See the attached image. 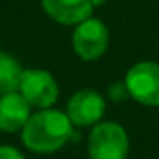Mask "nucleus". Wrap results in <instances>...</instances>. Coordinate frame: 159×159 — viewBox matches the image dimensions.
<instances>
[{"label":"nucleus","mask_w":159,"mask_h":159,"mask_svg":"<svg viewBox=\"0 0 159 159\" xmlns=\"http://www.w3.org/2000/svg\"><path fill=\"white\" fill-rule=\"evenodd\" d=\"M73 129L75 127L66 112L58 109H43L32 112L21 131V140L34 153H54L71 140Z\"/></svg>","instance_id":"obj_1"},{"label":"nucleus","mask_w":159,"mask_h":159,"mask_svg":"<svg viewBox=\"0 0 159 159\" xmlns=\"http://www.w3.org/2000/svg\"><path fill=\"white\" fill-rule=\"evenodd\" d=\"M129 153V137L118 122H99L88 135L90 159H125Z\"/></svg>","instance_id":"obj_2"},{"label":"nucleus","mask_w":159,"mask_h":159,"mask_svg":"<svg viewBox=\"0 0 159 159\" xmlns=\"http://www.w3.org/2000/svg\"><path fill=\"white\" fill-rule=\"evenodd\" d=\"M124 83L131 99L144 107H159V62H137L127 69Z\"/></svg>","instance_id":"obj_3"},{"label":"nucleus","mask_w":159,"mask_h":159,"mask_svg":"<svg viewBox=\"0 0 159 159\" xmlns=\"http://www.w3.org/2000/svg\"><path fill=\"white\" fill-rule=\"evenodd\" d=\"M19 94L32 109L43 111V109H52V105L60 96V88H58V81L51 71L32 67V69H25L23 73Z\"/></svg>","instance_id":"obj_4"},{"label":"nucleus","mask_w":159,"mask_h":159,"mask_svg":"<svg viewBox=\"0 0 159 159\" xmlns=\"http://www.w3.org/2000/svg\"><path fill=\"white\" fill-rule=\"evenodd\" d=\"M71 47L73 52L84 62L99 60L109 49L107 25L98 17H90L84 23L77 25L71 36Z\"/></svg>","instance_id":"obj_5"},{"label":"nucleus","mask_w":159,"mask_h":159,"mask_svg":"<svg viewBox=\"0 0 159 159\" xmlns=\"http://www.w3.org/2000/svg\"><path fill=\"white\" fill-rule=\"evenodd\" d=\"M105 111V98L92 88H83L75 92L66 105V114L73 127H94L96 124L103 122Z\"/></svg>","instance_id":"obj_6"},{"label":"nucleus","mask_w":159,"mask_h":159,"mask_svg":"<svg viewBox=\"0 0 159 159\" xmlns=\"http://www.w3.org/2000/svg\"><path fill=\"white\" fill-rule=\"evenodd\" d=\"M43 11L62 26H77L94 17V10L105 0H39Z\"/></svg>","instance_id":"obj_7"},{"label":"nucleus","mask_w":159,"mask_h":159,"mask_svg":"<svg viewBox=\"0 0 159 159\" xmlns=\"http://www.w3.org/2000/svg\"><path fill=\"white\" fill-rule=\"evenodd\" d=\"M32 116V107L19 92L0 96V131L17 133L23 131Z\"/></svg>","instance_id":"obj_8"},{"label":"nucleus","mask_w":159,"mask_h":159,"mask_svg":"<svg viewBox=\"0 0 159 159\" xmlns=\"http://www.w3.org/2000/svg\"><path fill=\"white\" fill-rule=\"evenodd\" d=\"M23 73H25L23 66L13 54L0 51V96L19 92Z\"/></svg>","instance_id":"obj_9"},{"label":"nucleus","mask_w":159,"mask_h":159,"mask_svg":"<svg viewBox=\"0 0 159 159\" xmlns=\"http://www.w3.org/2000/svg\"><path fill=\"white\" fill-rule=\"evenodd\" d=\"M107 96H109L112 101H116V103L125 101V99L129 98V92H127L125 83H124V81H116V83H112V84L107 88Z\"/></svg>","instance_id":"obj_10"},{"label":"nucleus","mask_w":159,"mask_h":159,"mask_svg":"<svg viewBox=\"0 0 159 159\" xmlns=\"http://www.w3.org/2000/svg\"><path fill=\"white\" fill-rule=\"evenodd\" d=\"M0 159H25V155L13 146H0Z\"/></svg>","instance_id":"obj_11"}]
</instances>
